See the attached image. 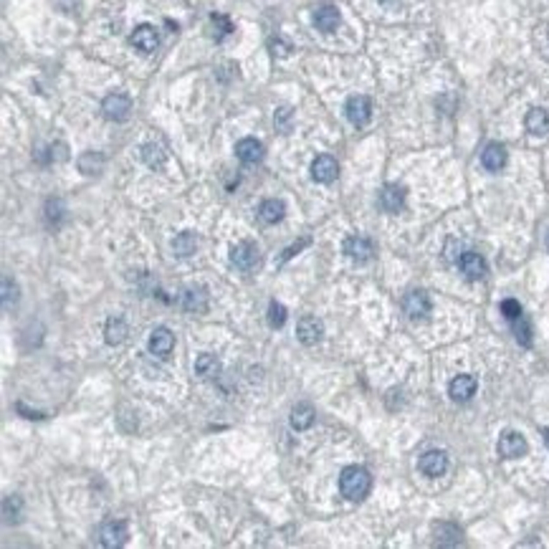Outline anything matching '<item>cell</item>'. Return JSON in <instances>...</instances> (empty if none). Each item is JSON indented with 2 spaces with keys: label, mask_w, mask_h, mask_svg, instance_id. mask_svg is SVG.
Returning a JSON list of instances; mask_svg holds the SVG:
<instances>
[{
  "label": "cell",
  "mask_w": 549,
  "mask_h": 549,
  "mask_svg": "<svg viewBox=\"0 0 549 549\" xmlns=\"http://www.w3.org/2000/svg\"><path fill=\"white\" fill-rule=\"evenodd\" d=\"M220 370V362L215 355H200L195 359V372H198L200 378H213V375H218Z\"/></svg>",
  "instance_id": "cell-27"
},
{
  "label": "cell",
  "mask_w": 549,
  "mask_h": 549,
  "mask_svg": "<svg viewBox=\"0 0 549 549\" xmlns=\"http://www.w3.org/2000/svg\"><path fill=\"white\" fill-rule=\"evenodd\" d=\"M195 245H198L195 233L185 231V233H180V236H175V241H172V251L185 258V256H190V253H195Z\"/></svg>",
  "instance_id": "cell-26"
},
{
  "label": "cell",
  "mask_w": 549,
  "mask_h": 549,
  "mask_svg": "<svg viewBox=\"0 0 549 549\" xmlns=\"http://www.w3.org/2000/svg\"><path fill=\"white\" fill-rule=\"evenodd\" d=\"M380 208H383L385 213H400L403 211L405 208V187L395 185V183L385 185L383 190H380Z\"/></svg>",
  "instance_id": "cell-12"
},
{
  "label": "cell",
  "mask_w": 549,
  "mask_h": 549,
  "mask_svg": "<svg viewBox=\"0 0 549 549\" xmlns=\"http://www.w3.org/2000/svg\"><path fill=\"white\" fill-rule=\"evenodd\" d=\"M481 165L486 167L489 172H499L504 165H506V150L499 142H491V145L483 147L481 152Z\"/></svg>",
  "instance_id": "cell-19"
},
{
  "label": "cell",
  "mask_w": 549,
  "mask_h": 549,
  "mask_svg": "<svg viewBox=\"0 0 549 549\" xmlns=\"http://www.w3.org/2000/svg\"><path fill=\"white\" fill-rule=\"evenodd\" d=\"M20 506H23L20 497H6V501H3V516H6V524L18 522V519H20Z\"/></svg>",
  "instance_id": "cell-31"
},
{
  "label": "cell",
  "mask_w": 549,
  "mask_h": 549,
  "mask_svg": "<svg viewBox=\"0 0 549 549\" xmlns=\"http://www.w3.org/2000/svg\"><path fill=\"white\" fill-rule=\"evenodd\" d=\"M524 124H527L529 134H534V137H542V134L549 132V114L544 112V109H532V112L527 114Z\"/></svg>",
  "instance_id": "cell-23"
},
{
  "label": "cell",
  "mask_w": 549,
  "mask_h": 549,
  "mask_svg": "<svg viewBox=\"0 0 549 549\" xmlns=\"http://www.w3.org/2000/svg\"><path fill=\"white\" fill-rule=\"evenodd\" d=\"M231 264L243 273L253 271L258 266V248L251 241H241L231 248Z\"/></svg>",
  "instance_id": "cell-3"
},
{
  "label": "cell",
  "mask_w": 549,
  "mask_h": 549,
  "mask_svg": "<svg viewBox=\"0 0 549 549\" xmlns=\"http://www.w3.org/2000/svg\"><path fill=\"white\" fill-rule=\"evenodd\" d=\"M101 167H104V157L99 152H84L79 157V170L84 175H97L101 172Z\"/></svg>",
  "instance_id": "cell-29"
},
{
  "label": "cell",
  "mask_w": 549,
  "mask_h": 549,
  "mask_svg": "<svg viewBox=\"0 0 549 549\" xmlns=\"http://www.w3.org/2000/svg\"><path fill=\"white\" fill-rule=\"evenodd\" d=\"M127 539H129V529H127V522L122 519H112V522H104L99 529V542L106 549H117L124 547Z\"/></svg>",
  "instance_id": "cell-2"
},
{
  "label": "cell",
  "mask_w": 549,
  "mask_h": 549,
  "mask_svg": "<svg viewBox=\"0 0 549 549\" xmlns=\"http://www.w3.org/2000/svg\"><path fill=\"white\" fill-rule=\"evenodd\" d=\"M458 269H461V273H464L469 281H478V278L486 276V261L473 251L461 253V258H458Z\"/></svg>",
  "instance_id": "cell-13"
},
{
  "label": "cell",
  "mask_w": 549,
  "mask_h": 549,
  "mask_svg": "<svg viewBox=\"0 0 549 549\" xmlns=\"http://www.w3.org/2000/svg\"><path fill=\"white\" fill-rule=\"evenodd\" d=\"M339 175V165L337 159L331 157V155H319L314 162H311V178L317 180V183H331V180H337Z\"/></svg>",
  "instance_id": "cell-11"
},
{
  "label": "cell",
  "mask_w": 549,
  "mask_h": 549,
  "mask_svg": "<svg viewBox=\"0 0 549 549\" xmlns=\"http://www.w3.org/2000/svg\"><path fill=\"white\" fill-rule=\"evenodd\" d=\"M124 337H127L124 319H120V317L109 319V322H106V329H104L106 344H122V342H124Z\"/></svg>",
  "instance_id": "cell-25"
},
{
  "label": "cell",
  "mask_w": 549,
  "mask_h": 549,
  "mask_svg": "<svg viewBox=\"0 0 549 549\" xmlns=\"http://www.w3.org/2000/svg\"><path fill=\"white\" fill-rule=\"evenodd\" d=\"M183 309L190 314H206L208 311V292L203 286H190L183 292Z\"/></svg>",
  "instance_id": "cell-16"
},
{
  "label": "cell",
  "mask_w": 549,
  "mask_h": 549,
  "mask_svg": "<svg viewBox=\"0 0 549 549\" xmlns=\"http://www.w3.org/2000/svg\"><path fill=\"white\" fill-rule=\"evenodd\" d=\"M372 489V476L370 471L362 469V466H347L339 473V491H342L344 499L350 501H362Z\"/></svg>",
  "instance_id": "cell-1"
},
{
  "label": "cell",
  "mask_w": 549,
  "mask_h": 549,
  "mask_svg": "<svg viewBox=\"0 0 549 549\" xmlns=\"http://www.w3.org/2000/svg\"><path fill=\"white\" fill-rule=\"evenodd\" d=\"M292 122H294V112L289 109V106H281V109H276V114H273V124H276L278 132H281V134L292 132Z\"/></svg>",
  "instance_id": "cell-30"
},
{
  "label": "cell",
  "mask_w": 549,
  "mask_h": 549,
  "mask_svg": "<svg viewBox=\"0 0 549 549\" xmlns=\"http://www.w3.org/2000/svg\"><path fill=\"white\" fill-rule=\"evenodd\" d=\"M236 157H238L241 162H245V165H256V162L264 159V145L253 137H243L238 145H236Z\"/></svg>",
  "instance_id": "cell-15"
},
{
  "label": "cell",
  "mask_w": 549,
  "mask_h": 549,
  "mask_svg": "<svg viewBox=\"0 0 549 549\" xmlns=\"http://www.w3.org/2000/svg\"><path fill=\"white\" fill-rule=\"evenodd\" d=\"M306 245H309V238H301V241H299V243L289 245V248H286V251H284V256H281V264H286V261H289V258H292V256H297V253L301 251V248H306Z\"/></svg>",
  "instance_id": "cell-37"
},
{
  "label": "cell",
  "mask_w": 549,
  "mask_h": 549,
  "mask_svg": "<svg viewBox=\"0 0 549 549\" xmlns=\"http://www.w3.org/2000/svg\"><path fill=\"white\" fill-rule=\"evenodd\" d=\"M418 469L423 471L428 478L443 476L445 469H448V456H445L443 450H428V453H423V456H420V461H418Z\"/></svg>",
  "instance_id": "cell-7"
},
{
  "label": "cell",
  "mask_w": 549,
  "mask_h": 549,
  "mask_svg": "<svg viewBox=\"0 0 549 549\" xmlns=\"http://www.w3.org/2000/svg\"><path fill=\"white\" fill-rule=\"evenodd\" d=\"M527 450H529V445H527L522 433H516V430H506L499 438V453L504 458H522L527 456Z\"/></svg>",
  "instance_id": "cell-6"
},
{
  "label": "cell",
  "mask_w": 549,
  "mask_h": 549,
  "mask_svg": "<svg viewBox=\"0 0 549 549\" xmlns=\"http://www.w3.org/2000/svg\"><path fill=\"white\" fill-rule=\"evenodd\" d=\"M311 423H314V408H311L309 403L294 405V411H292V428L306 430V428H311Z\"/></svg>",
  "instance_id": "cell-24"
},
{
  "label": "cell",
  "mask_w": 549,
  "mask_h": 549,
  "mask_svg": "<svg viewBox=\"0 0 549 549\" xmlns=\"http://www.w3.org/2000/svg\"><path fill=\"white\" fill-rule=\"evenodd\" d=\"M322 334H325V327H322V322H319L317 317H301L297 325V337L301 344H306V347H311V344H317L319 339H322Z\"/></svg>",
  "instance_id": "cell-14"
},
{
  "label": "cell",
  "mask_w": 549,
  "mask_h": 549,
  "mask_svg": "<svg viewBox=\"0 0 549 549\" xmlns=\"http://www.w3.org/2000/svg\"><path fill=\"white\" fill-rule=\"evenodd\" d=\"M344 253L352 258V261H357V264H367L375 253V245H372L370 238H364V236H350V238L344 241Z\"/></svg>",
  "instance_id": "cell-8"
},
{
  "label": "cell",
  "mask_w": 549,
  "mask_h": 549,
  "mask_svg": "<svg viewBox=\"0 0 549 549\" xmlns=\"http://www.w3.org/2000/svg\"><path fill=\"white\" fill-rule=\"evenodd\" d=\"M344 112H347V120H350L355 127H364L372 117V101L367 99V97H362V94L350 97V99H347V106H344Z\"/></svg>",
  "instance_id": "cell-4"
},
{
  "label": "cell",
  "mask_w": 549,
  "mask_h": 549,
  "mask_svg": "<svg viewBox=\"0 0 549 549\" xmlns=\"http://www.w3.org/2000/svg\"><path fill=\"white\" fill-rule=\"evenodd\" d=\"M101 112H104L106 120L124 122L129 117V112H132V101L124 94H109L104 99V104H101Z\"/></svg>",
  "instance_id": "cell-5"
},
{
  "label": "cell",
  "mask_w": 549,
  "mask_h": 549,
  "mask_svg": "<svg viewBox=\"0 0 549 549\" xmlns=\"http://www.w3.org/2000/svg\"><path fill=\"white\" fill-rule=\"evenodd\" d=\"M269 325L273 327V329H281V327L286 325V306L278 304V301H271L269 304Z\"/></svg>",
  "instance_id": "cell-32"
},
{
  "label": "cell",
  "mask_w": 549,
  "mask_h": 549,
  "mask_svg": "<svg viewBox=\"0 0 549 549\" xmlns=\"http://www.w3.org/2000/svg\"><path fill=\"white\" fill-rule=\"evenodd\" d=\"M18 301V286H15V281H10V278H3V306L6 309H10V306Z\"/></svg>",
  "instance_id": "cell-34"
},
{
  "label": "cell",
  "mask_w": 549,
  "mask_h": 549,
  "mask_svg": "<svg viewBox=\"0 0 549 549\" xmlns=\"http://www.w3.org/2000/svg\"><path fill=\"white\" fill-rule=\"evenodd\" d=\"M213 23H215V26H218V36H215V38H223V36H228L233 31V26H231V20L225 18V15H220V13H213Z\"/></svg>",
  "instance_id": "cell-36"
},
{
  "label": "cell",
  "mask_w": 549,
  "mask_h": 549,
  "mask_svg": "<svg viewBox=\"0 0 549 549\" xmlns=\"http://www.w3.org/2000/svg\"><path fill=\"white\" fill-rule=\"evenodd\" d=\"M430 309H433V304H430V297L425 292H411L403 299V311L411 319H425Z\"/></svg>",
  "instance_id": "cell-9"
},
{
  "label": "cell",
  "mask_w": 549,
  "mask_h": 549,
  "mask_svg": "<svg viewBox=\"0 0 549 549\" xmlns=\"http://www.w3.org/2000/svg\"><path fill=\"white\" fill-rule=\"evenodd\" d=\"M142 159H145L147 167H152V170H162L165 162H167L165 147L157 145V142H147V145L142 147Z\"/></svg>",
  "instance_id": "cell-22"
},
{
  "label": "cell",
  "mask_w": 549,
  "mask_h": 549,
  "mask_svg": "<svg viewBox=\"0 0 549 549\" xmlns=\"http://www.w3.org/2000/svg\"><path fill=\"white\" fill-rule=\"evenodd\" d=\"M514 334H516V342L522 344V347H529L532 344V327H529V322L527 319H516L514 322Z\"/></svg>",
  "instance_id": "cell-33"
},
{
  "label": "cell",
  "mask_w": 549,
  "mask_h": 549,
  "mask_svg": "<svg viewBox=\"0 0 549 549\" xmlns=\"http://www.w3.org/2000/svg\"><path fill=\"white\" fill-rule=\"evenodd\" d=\"M129 41H132V46L137 48V51L142 53H152L155 48H157V31H155L152 26H137L134 28V34L129 36Z\"/></svg>",
  "instance_id": "cell-18"
},
{
  "label": "cell",
  "mask_w": 549,
  "mask_h": 549,
  "mask_svg": "<svg viewBox=\"0 0 549 549\" xmlns=\"http://www.w3.org/2000/svg\"><path fill=\"white\" fill-rule=\"evenodd\" d=\"M172 347H175V337H172V331L165 329V327H157V329L150 334V352H152L155 357L165 359L172 352Z\"/></svg>",
  "instance_id": "cell-17"
},
{
  "label": "cell",
  "mask_w": 549,
  "mask_h": 549,
  "mask_svg": "<svg viewBox=\"0 0 549 549\" xmlns=\"http://www.w3.org/2000/svg\"><path fill=\"white\" fill-rule=\"evenodd\" d=\"M501 314L509 319V322H516V319L522 317V304H519L516 299H504V301H501Z\"/></svg>",
  "instance_id": "cell-35"
},
{
  "label": "cell",
  "mask_w": 549,
  "mask_h": 549,
  "mask_svg": "<svg viewBox=\"0 0 549 549\" xmlns=\"http://www.w3.org/2000/svg\"><path fill=\"white\" fill-rule=\"evenodd\" d=\"M284 215H286L284 200L269 198L258 206V218H261V223H266V225H273V223H278V220H284Z\"/></svg>",
  "instance_id": "cell-21"
},
{
  "label": "cell",
  "mask_w": 549,
  "mask_h": 549,
  "mask_svg": "<svg viewBox=\"0 0 549 549\" xmlns=\"http://www.w3.org/2000/svg\"><path fill=\"white\" fill-rule=\"evenodd\" d=\"M476 387H478V383L473 375H458V378L450 380L448 395L453 397L456 403H469L471 397L476 395Z\"/></svg>",
  "instance_id": "cell-10"
},
{
  "label": "cell",
  "mask_w": 549,
  "mask_h": 549,
  "mask_svg": "<svg viewBox=\"0 0 549 549\" xmlns=\"http://www.w3.org/2000/svg\"><path fill=\"white\" fill-rule=\"evenodd\" d=\"M314 26L322 31V34H331V31H337L339 26V10L337 6H322L317 8V13H314Z\"/></svg>",
  "instance_id": "cell-20"
},
{
  "label": "cell",
  "mask_w": 549,
  "mask_h": 549,
  "mask_svg": "<svg viewBox=\"0 0 549 549\" xmlns=\"http://www.w3.org/2000/svg\"><path fill=\"white\" fill-rule=\"evenodd\" d=\"M66 218V206H64V200L61 198H51L46 203V220L53 225V228H59Z\"/></svg>",
  "instance_id": "cell-28"
}]
</instances>
